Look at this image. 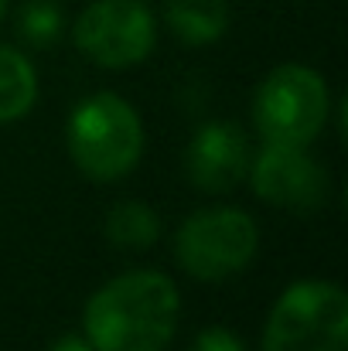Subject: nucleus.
Returning <instances> with one entry per match:
<instances>
[{
    "label": "nucleus",
    "mask_w": 348,
    "mask_h": 351,
    "mask_svg": "<svg viewBox=\"0 0 348 351\" xmlns=\"http://www.w3.org/2000/svg\"><path fill=\"white\" fill-rule=\"evenodd\" d=\"M178 287L157 269H133L86 304V341L96 351H164L178 331Z\"/></svg>",
    "instance_id": "f257e3e1"
},
{
    "label": "nucleus",
    "mask_w": 348,
    "mask_h": 351,
    "mask_svg": "<svg viewBox=\"0 0 348 351\" xmlns=\"http://www.w3.org/2000/svg\"><path fill=\"white\" fill-rule=\"evenodd\" d=\"M143 150V126L137 110L116 93L82 99L69 117V154L93 181H119Z\"/></svg>",
    "instance_id": "f03ea898"
},
{
    "label": "nucleus",
    "mask_w": 348,
    "mask_h": 351,
    "mask_svg": "<svg viewBox=\"0 0 348 351\" xmlns=\"http://www.w3.org/2000/svg\"><path fill=\"white\" fill-rule=\"evenodd\" d=\"M348 293L332 280H301L280 293L263 328V351H345Z\"/></svg>",
    "instance_id": "7ed1b4c3"
},
{
    "label": "nucleus",
    "mask_w": 348,
    "mask_h": 351,
    "mask_svg": "<svg viewBox=\"0 0 348 351\" xmlns=\"http://www.w3.org/2000/svg\"><path fill=\"white\" fill-rule=\"evenodd\" d=\"M253 119L266 143L308 147L328 123V82L308 65H280L259 82Z\"/></svg>",
    "instance_id": "20e7f679"
},
{
    "label": "nucleus",
    "mask_w": 348,
    "mask_h": 351,
    "mask_svg": "<svg viewBox=\"0 0 348 351\" xmlns=\"http://www.w3.org/2000/svg\"><path fill=\"white\" fill-rule=\"evenodd\" d=\"M259 249L256 222L239 208H202L174 235L181 269L198 280H226L246 269Z\"/></svg>",
    "instance_id": "39448f33"
},
{
    "label": "nucleus",
    "mask_w": 348,
    "mask_h": 351,
    "mask_svg": "<svg viewBox=\"0 0 348 351\" xmlns=\"http://www.w3.org/2000/svg\"><path fill=\"white\" fill-rule=\"evenodd\" d=\"M76 45L103 69H130L154 48V14L140 0H96L76 21Z\"/></svg>",
    "instance_id": "423d86ee"
},
{
    "label": "nucleus",
    "mask_w": 348,
    "mask_h": 351,
    "mask_svg": "<svg viewBox=\"0 0 348 351\" xmlns=\"http://www.w3.org/2000/svg\"><path fill=\"white\" fill-rule=\"evenodd\" d=\"M325 167L304 150L287 143H266L253 160V191L280 208L311 212L325 202Z\"/></svg>",
    "instance_id": "0eeeda50"
},
{
    "label": "nucleus",
    "mask_w": 348,
    "mask_h": 351,
    "mask_svg": "<svg viewBox=\"0 0 348 351\" xmlns=\"http://www.w3.org/2000/svg\"><path fill=\"white\" fill-rule=\"evenodd\" d=\"M188 178L202 191H229L246 174L249 147L235 123H205L188 143Z\"/></svg>",
    "instance_id": "6e6552de"
},
{
    "label": "nucleus",
    "mask_w": 348,
    "mask_h": 351,
    "mask_svg": "<svg viewBox=\"0 0 348 351\" xmlns=\"http://www.w3.org/2000/svg\"><path fill=\"white\" fill-rule=\"evenodd\" d=\"M167 27L188 48L212 45L229 27V3L226 0H167Z\"/></svg>",
    "instance_id": "1a4fd4ad"
},
{
    "label": "nucleus",
    "mask_w": 348,
    "mask_h": 351,
    "mask_svg": "<svg viewBox=\"0 0 348 351\" xmlns=\"http://www.w3.org/2000/svg\"><path fill=\"white\" fill-rule=\"evenodd\" d=\"M38 96V79L31 62L17 51L0 45V123H14L21 119Z\"/></svg>",
    "instance_id": "9d476101"
},
{
    "label": "nucleus",
    "mask_w": 348,
    "mask_h": 351,
    "mask_svg": "<svg viewBox=\"0 0 348 351\" xmlns=\"http://www.w3.org/2000/svg\"><path fill=\"white\" fill-rule=\"evenodd\" d=\"M161 235V219L143 202H119L106 215V239L119 249H147Z\"/></svg>",
    "instance_id": "9b49d317"
},
{
    "label": "nucleus",
    "mask_w": 348,
    "mask_h": 351,
    "mask_svg": "<svg viewBox=\"0 0 348 351\" xmlns=\"http://www.w3.org/2000/svg\"><path fill=\"white\" fill-rule=\"evenodd\" d=\"M62 27H65L62 7L51 3V0H31L17 14V34L34 48H51L58 41Z\"/></svg>",
    "instance_id": "f8f14e48"
},
{
    "label": "nucleus",
    "mask_w": 348,
    "mask_h": 351,
    "mask_svg": "<svg viewBox=\"0 0 348 351\" xmlns=\"http://www.w3.org/2000/svg\"><path fill=\"white\" fill-rule=\"evenodd\" d=\"M192 351H246V345H242V338H235L226 328H205L195 338Z\"/></svg>",
    "instance_id": "ddd939ff"
},
{
    "label": "nucleus",
    "mask_w": 348,
    "mask_h": 351,
    "mask_svg": "<svg viewBox=\"0 0 348 351\" xmlns=\"http://www.w3.org/2000/svg\"><path fill=\"white\" fill-rule=\"evenodd\" d=\"M48 351H96V348H93L86 338H79V335H65V338H58Z\"/></svg>",
    "instance_id": "4468645a"
},
{
    "label": "nucleus",
    "mask_w": 348,
    "mask_h": 351,
    "mask_svg": "<svg viewBox=\"0 0 348 351\" xmlns=\"http://www.w3.org/2000/svg\"><path fill=\"white\" fill-rule=\"evenodd\" d=\"M3 14H7V0H0V21H3Z\"/></svg>",
    "instance_id": "2eb2a0df"
}]
</instances>
